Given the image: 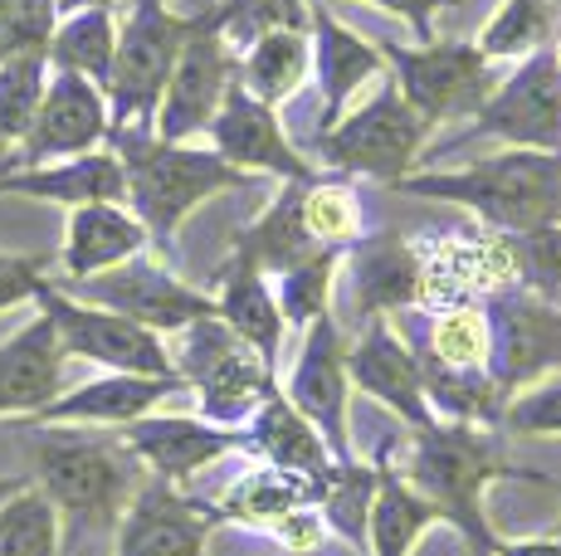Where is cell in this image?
Returning a JSON list of instances; mask_svg holds the SVG:
<instances>
[{
    "instance_id": "cell-19",
    "label": "cell",
    "mask_w": 561,
    "mask_h": 556,
    "mask_svg": "<svg viewBox=\"0 0 561 556\" xmlns=\"http://www.w3.org/2000/svg\"><path fill=\"white\" fill-rule=\"evenodd\" d=\"M347 371L366 395L386 401L405 425H415V430H430V425H435V415H430V405H425L420 357H410L386 323L366 327V337L352 347V357H347Z\"/></svg>"
},
{
    "instance_id": "cell-44",
    "label": "cell",
    "mask_w": 561,
    "mask_h": 556,
    "mask_svg": "<svg viewBox=\"0 0 561 556\" xmlns=\"http://www.w3.org/2000/svg\"><path fill=\"white\" fill-rule=\"evenodd\" d=\"M508 430L517 435H561V377L523 391L508 405Z\"/></svg>"
},
{
    "instance_id": "cell-52",
    "label": "cell",
    "mask_w": 561,
    "mask_h": 556,
    "mask_svg": "<svg viewBox=\"0 0 561 556\" xmlns=\"http://www.w3.org/2000/svg\"><path fill=\"white\" fill-rule=\"evenodd\" d=\"M557 69H561V49H557Z\"/></svg>"
},
{
    "instance_id": "cell-11",
    "label": "cell",
    "mask_w": 561,
    "mask_h": 556,
    "mask_svg": "<svg viewBox=\"0 0 561 556\" xmlns=\"http://www.w3.org/2000/svg\"><path fill=\"white\" fill-rule=\"evenodd\" d=\"M69 288L83 293V303L123 313V317H133V323L152 327V333H186L201 317H215V298L186 288L181 278H171L161 264L142 259V254H133V259L113 264V269H103L93 278H79V283H69Z\"/></svg>"
},
{
    "instance_id": "cell-17",
    "label": "cell",
    "mask_w": 561,
    "mask_h": 556,
    "mask_svg": "<svg viewBox=\"0 0 561 556\" xmlns=\"http://www.w3.org/2000/svg\"><path fill=\"white\" fill-rule=\"evenodd\" d=\"M205 528L210 512L186 502L167 478H152L117 522V556H201Z\"/></svg>"
},
{
    "instance_id": "cell-13",
    "label": "cell",
    "mask_w": 561,
    "mask_h": 556,
    "mask_svg": "<svg viewBox=\"0 0 561 556\" xmlns=\"http://www.w3.org/2000/svg\"><path fill=\"white\" fill-rule=\"evenodd\" d=\"M479 132L517 142L527 152H561V69L557 55H533L479 108Z\"/></svg>"
},
{
    "instance_id": "cell-15",
    "label": "cell",
    "mask_w": 561,
    "mask_h": 556,
    "mask_svg": "<svg viewBox=\"0 0 561 556\" xmlns=\"http://www.w3.org/2000/svg\"><path fill=\"white\" fill-rule=\"evenodd\" d=\"M493 386L499 395H513L517 386L537 381L542 371H561V313L533 293H513L493 303Z\"/></svg>"
},
{
    "instance_id": "cell-7",
    "label": "cell",
    "mask_w": 561,
    "mask_h": 556,
    "mask_svg": "<svg viewBox=\"0 0 561 556\" xmlns=\"http://www.w3.org/2000/svg\"><path fill=\"white\" fill-rule=\"evenodd\" d=\"M35 303L54 323V333H59L64 357H83L113 371H133V377H181L152 327L133 323L123 313H107L99 303H79L73 293H64L54 283L39 288Z\"/></svg>"
},
{
    "instance_id": "cell-6",
    "label": "cell",
    "mask_w": 561,
    "mask_h": 556,
    "mask_svg": "<svg viewBox=\"0 0 561 556\" xmlns=\"http://www.w3.org/2000/svg\"><path fill=\"white\" fill-rule=\"evenodd\" d=\"M176 371L181 381H191L201 391V410L220 425L240 420V415H250L254 405H264L274 395L268 361L240 333H230L220 317H201L181 333Z\"/></svg>"
},
{
    "instance_id": "cell-51",
    "label": "cell",
    "mask_w": 561,
    "mask_h": 556,
    "mask_svg": "<svg viewBox=\"0 0 561 556\" xmlns=\"http://www.w3.org/2000/svg\"><path fill=\"white\" fill-rule=\"evenodd\" d=\"M10 166H15V162H10V142L0 137V171H10Z\"/></svg>"
},
{
    "instance_id": "cell-8",
    "label": "cell",
    "mask_w": 561,
    "mask_h": 556,
    "mask_svg": "<svg viewBox=\"0 0 561 556\" xmlns=\"http://www.w3.org/2000/svg\"><path fill=\"white\" fill-rule=\"evenodd\" d=\"M425 132H430L425 117L401 99V89H386L371 103H362L347 123L328 127L318 137V152L337 171H362V176L376 181H405Z\"/></svg>"
},
{
    "instance_id": "cell-30",
    "label": "cell",
    "mask_w": 561,
    "mask_h": 556,
    "mask_svg": "<svg viewBox=\"0 0 561 556\" xmlns=\"http://www.w3.org/2000/svg\"><path fill=\"white\" fill-rule=\"evenodd\" d=\"M435 518H445V512H439L425 494H415V488H410L401 474H391V468L381 464V474H376L371 528H366V542H371V552L376 556H410L415 537Z\"/></svg>"
},
{
    "instance_id": "cell-10",
    "label": "cell",
    "mask_w": 561,
    "mask_h": 556,
    "mask_svg": "<svg viewBox=\"0 0 561 556\" xmlns=\"http://www.w3.org/2000/svg\"><path fill=\"white\" fill-rule=\"evenodd\" d=\"M386 59L401 73V99L425 117V127L445 123V117H463L493 99V69L489 55L473 45H430V49H401L386 45Z\"/></svg>"
},
{
    "instance_id": "cell-4",
    "label": "cell",
    "mask_w": 561,
    "mask_h": 556,
    "mask_svg": "<svg viewBox=\"0 0 561 556\" xmlns=\"http://www.w3.org/2000/svg\"><path fill=\"white\" fill-rule=\"evenodd\" d=\"M499 474L508 478V474H523V468H513L499 454V444L483 440L479 430H469V425H439V420L430 430H420L415 449H410V464H405V484L415 494H425L445 518H455L463 528V537L479 552H493V537L479 518V494Z\"/></svg>"
},
{
    "instance_id": "cell-34",
    "label": "cell",
    "mask_w": 561,
    "mask_h": 556,
    "mask_svg": "<svg viewBox=\"0 0 561 556\" xmlns=\"http://www.w3.org/2000/svg\"><path fill=\"white\" fill-rule=\"evenodd\" d=\"M0 556H59V508L49 494L20 488L0 502Z\"/></svg>"
},
{
    "instance_id": "cell-26",
    "label": "cell",
    "mask_w": 561,
    "mask_h": 556,
    "mask_svg": "<svg viewBox=\"0 0 561 556\" xmlns=\"http://www.w3.org/2000/svg\"><path fill=\"white\" fill-rule=\"evenodd\" d=\"M250 440L268 454V464L274 468H288V474L308 478V484H318L322 494H328L332 484V468H328V449H322L318 430H312V420L304 410H298L288 395H268L264 405H259L254 415V435Z\"/></svg>"
},
{
    "instance_id": "cell-14",
    "label": "cell",
    "mask_w": 561,
    "mask_h": 556,
    "mask_svg": "<svg viewBox=\"0 0 561 556\" xmlns=\"http://www.w3.org/2000/svg\"><path fill=\"white\" fill-rule=\"evenodd\" d=\"M205 132H210L215 152H220L230 166H240V171H274V176H284V181H308V186H312V171H308L304 157L294 152V142L284 137L274 108H268V103H259L240 79L230 83L220 113H215V123L205 127Z\"/></svg>"
},
{
    "instance_id": "cell-16",
    "label": "cell",
    "mask_w": 561,
    "mask_h": 556,
    "mask_svg": "<svg viewBox=\"0 0 561 556\" xmlns=\"http://www.w3.org/2000/svg\"><path fill=\"white\" fill-rule=\"evenodd\" d=\"M288 401L328 435L332 454L347 464V357H342V337L332 327V317L322 313L318 323L308 327L304 357L294 367V381H288Z\"/></svg>"
},
{
    "instance_id": "cell-18",
    "label": "cell",
    "mask_w": 561,
    "mask_h": 556,
    "mask_svg": "<svg viewBox=\"0 0 561 556\" xmlns=\"http://www.w3.org/2000/svg\"><path fill=\"white\" fill-rule=\"evenodd\" d=\"M0 196H30V200H54V206H99L127 200V171L117 152H83V157H64V162L45 166H10L0 171Z\"/></svg>"
},
{
    "instance_id": "cell-53",
    "label": "cell",
    "mask_w": 561,
    "mask_h": 556,
    "mask_svg": "<svg viewBox=\"0 0 561 556\" xmlns=\"http://www.w3.org/2000/svg\"><path fill=\"white\" fill-rule=\"evenodd\" d=\"M479 556H493V552H479Z\"/></svg>"
},
{
    "instance_id": "cell-41",
    "label": "cell",
    "mask_w": 561,
    "mask_h": 556,
    "mask_svg": "<svg viewBox=\"0 0 561 556\" xmlns=\"http://www.w3.org/2000/svg\"><path fill=\"white\" fill-rule=\"evenodd\" d=\"M508 254H513L523 283H533L542 298L561 293V224L508 234Z\"/></svg>"
},
{
    "instance_id": "cell-33",
    "label": "cell",
    "mask_w": 561,
    "mask_h": 556,
    "mask_svg": "<svg viewBox=\"0 0 561 556\" xmlns=\"http://www.w3.org/2000/svg\"><path fill=\"white\" fill-rule=\"evenodd\" d=\"M49 89V55L35 49V55H15L0 63V137L10 147H20L30 137L39 117V103H45Z\"/></svg>"
},
{
    "instance_id": "cell-54",
    "label": "cell",
    "mask_w": 561,
    "mask_h": 556,
    "mask_svg": "<svg viewBox=\"0 0 561 556\" xmlns=\"http://www.w3.org/2000/svg\"><path fill=\"white\" fill-rule=\"evenodd\" d=\"M439 5H449V0H439Z\"/></svg>"
},
{
    "instance_id": "cell-5",
    "label": "cell",
    "mask_w": 561,
    "mask_h": 556,
    "mask_svg": "<svg viewBox=\"0 0 561 556\" xmlns=\"http://www.w3.org/2000/svg\"><path fill=\"white\" fill-rule=\"evenodd\" d=\"M191 39V15H171L167 0H137L127 25L117 30V55L113 79H107V113H113V132H147L157 123V103L171 83L181 49Z\"/></svg>"
},
{
    "instance_id": "cell-12",
    "label": "cell",
    "mask_w": 561,
    "mask_h": 556,
    "mask_svg": "<svg viewBox=\"0 0 561 556\" xmlns=\"http://www.w3.org/2000/svg\"><path fill=\"white\" fill-rule=\"evenodd\" d=\"M113 132V113H107V93L83 73L49 69V89L39 103V117L30 137L20 142L15 166H45L64 157H83Z\"/></svg>"
},
{
    "instance_id": "cell-9",
    "label": "cell",
    "mask_w": 561,
    "mask_h": 556,
    "mask_svg": "<svg viewBox=\"0 0 561 556\" xmlns=\"http://www.w3.org/2000/svg\"><path fill=\"white\" fill-rule=\"evenodd\" d=\"M240 79V55L225 45V35L215 30V15H191V39L181 49L171 83L157 103V123L152 132L161 142H186L191 132H205L220 113L230 83Z\"/></svg>"
},
{
    "instance_id": "cell-46",
    "label": "cell",
    "mask_w": 561,
    "mask_h": 556,
    "mask_svg": "<svg viewBox=\"0 0 561 556\" xmlns=\"http://www.w3.org/2000/svg\"><path fill=\"white\" fill-rule=\"evenodd\" d=\"M274 532H278V542L294 547V552H308V547H318L322 542V522H318V512H308V508L284 512V518L274 522Z\"/></svg>"
},
{
    "instance_id": "cell-47",
    "label": "cell",
    "mask_w": 561,
    "mask_h": 556,
    "mask_svg": "<svg viewBox=\"0 0 561 556\" xmlns=\"http://www.w3.org/2000/svg\"><path fill=\"white\" fill-rule=\"evenodd\" d=\"M371 5H381V10H391V15H405L410 25H415V35L425 39H435V30H430V15H435V5L439 0H371Z\"/></svg>"
},
{
    "instance_id": "cell-36",
    "label": "cell",
    "mask_w": 561,
    "mask_h": 556,
    "mask_svg": "<svg viewBox=\"0 0 561 556\" xmlns=\"http://www.w3.org/2000/svg\"><path fill=\"white\" fill-rule=\"evenodd\" d=\"M210 15L230 49H250L268 30H308V20H312L304 0H225Z\"/></svg>"
},
{
    "instance_id": "cell-39",
    "label": "cell",
    "mask_w": 561,
    "mask_h": 556,
    "mask_svg": "<svg viewBox=\"0 0 561 556\" xmlns=\"http://www.w3.org/2000/svg\"><path fill=\"white\" fill-rule=\"evenodd\" d=\"M332 269H337V250L328 244V250H318L312 259H304L298 269L284 274V283H278V313H284V323L308 327V323H318V317L328 313Z\"/></svg>"
},
{
    "instance_id": "cell-48",
    "label": "cell",
    "mask_w": 561,
    "mask_h": 556,
    "mask_svg": "<svg viewBox=\"0 0 561 556\" xmlns=\"http://www.w3.org/2000/svg\"><path fill=\"white\" fill-rule=\"evenodd\" d=\"M499 556H561V542H493Z\"/></svg>"
},
{
    "instance_id": "cell-49",
    "label": "cell",
    "mask_w": 561,
    "mask_h": 556,
    "mask_svg": "<svg viewBox=\"0 0 561 556\" xmlns=\"http://www.w3.org/2000/svg\"><path fill=\"white\" fill-rule=\"evenodd\" d=\"M54 5H59V15H73V10H93V5L113 10V0H54Z\"/></svg>"
},
{
    "instance_id": "cell-40",
    "label": "cell",
    "mask_w": 561,
    "mask_h": 556,
    "mask_svg": "<svg viewBox=\"0 0 561 556\" xmlns=\"http://www.w3.org/2000/svg\"><path fill=\"white\" fill-rule=\"evenodd\" d=\"M54 30H59V5L54 0H0V63L49 49Z\"/></svg>"
},
{
    "instance_id": "cell-2",
    "label": "cell",
    "mask_w": 561,
    "mask_h": 556,
    "mask_svg": "<svg viewBox=\"0 0 561 556\" xmlns=\"http://www.w3.org/2000/svg\"><path fill=\"white\" fill-rule=\"evenodd\" d=\"M123 157V171H127V206L137 210V220L147 224L157 244H167L176 234V224L210 200L215 190H230V186H244L250 171L230 166L220 152H191L181 142H161L157 132H107Z\"/></svg>"
},
{
    "instance_id": "cell-35",
    "label": "cell",
    "mask_w": 561,
    "mask_h": 556,
    "mask_svg": "<svg viewBox=\"0 0 561 556\" xmlns=\"http://www.w3.org/2000/svg\"><path fill=\"white\" fill-rule=\"evenodd\" d=\"M312 494H322V488L308 484V478H298V474H288V468H274V464H268V468H259V474H250L230 498H225V518L278 522L284 512L308 508Z\"/></svg>"
},
{
    "instance_id": "cell-27",
    "label": "cell",
    "mask_w": 561,
    "mask_h": 556,
    "mask_svg": "<svg viewBox=\"0 0 561 556\" xmlns=\"http://www.w3.org/2000/svg\"><path fill=\"white\" fill-rule=\"evenodd\" d=\"M215 317H220L230 333H240L259 357L274 367L278 341H284V313H278V298L268 293L264 269H254L244 254H234L230 269H225V288H220V303H215Z\"/></svg>"
},
{
    "instance_id": "cell-38",
    "label": "cell",
    "mask_w": 561,
    "mask_h": 556,
    "mask_svg": "<svg viewBox=\"0 0 561 556\" xmlns=\"http://www.w3.org/2000/svg\"><path fill=\"white\" fill-rule=\"evenodd\" d=\"M547 35H552V5H547V0H508V5H503V15L483 30L479 49L489 59L537 55Z\"/></svg>"
},
{
    "instance_id": "cell-24",
    "label": "cell",
    "mask_w": 561,
    "mask_h": 556,
    "mask_svg": "<svg viewBox=\"0 0 561 556\" xmlns=\"http://www.w3.org/2000/svg\"><path fill=\"white\" fill-rule=\"evenodd\" d=\"M142 250H147V224L133 210L113 206V200L79 206L69 216V234H64V278L79 283V278L113 269V264L133 259Z\"/></svg>"
},
{
    "instance_id": "cell-28",
    "label": "cell",
    "mask_w": 561,
    "mask_h": 556,
    "mask_svg": "<svg viewBox=\"0 0 561 556\" xmlns=\"http://www.w3.org/2000/svg\"><path fill=\"white\" fill-rule=\"evenodd\" d=\"M352 288H357L362 313H391L420 298V254L410 250L401 234L362 244L352 259Z\"/></svg>"
},
{
    "instance_id": "cell-25",
    "label": "cell",
    "mask_w": 561,
    "mask_h": 556,
    "mask_svg": "<svg viewBox=\"0 0 561 556\" xmlns=\"http://www.w3.org/2000/svg\"><path fill=\"white\" fill-rule=\"evenodd\" d=\"M308 15H312V35H318L312 59H318V79H322V132H328V127H337L352 93L381 73V49L366 45L362 35H352L347 25H337L322 5H308Z\"/></svg>"
},
{
    "instance_id": "cell-37",
    "label": "cell",
    "mask_w": 561,
    "mask_h": 556,
    "mask_svg": "<svg viewBox=\"0 0 561 556\" xmlns=\"http://www.w3.org/2000/svg\"><path fill=\"white\" fill-rule=\"evenodd\" d=\"M493 341H489V317L479 308H449L430 333V361L455 371H479L489 361Z\"/></svg>"
},
{
    "instance_id": "cell-45",
    "label": "cell",
    "mask_w": 561,
    "mask_h": 556,
    "mask_svg": "<svg viewBox=\"0 0 561 556\" xmlns=\"http://www.w3.org/2000/svg\"><path fill=\"white\" fill-rule=\"evenodd\" d=\"M45 288V264L25 259V254H0V313Z\"/></svg>"
},
{
    "instance_id": "cell-3",
    "label": "cell",
    "mask_w": 561,
    "mask_h": 556,
    "mask_svg": "<svg viewBox=\"0 0 561 556\" xmlns=\"http://www.w3.org/2000/svg\"><path fill=\"white\" fill-rule=\"evenodd\" d=\"M127 454L133 449L123 440H89V435H69L59 425L35 440L39 484H45L49 502L64 512V522L73 532L107 528L137 498V459Z\"/></svg>"
},
{
    "instance_id": "cell-23",
    "label": "cell",
    "mask_w": 561,
    "mask_h": 556,
    "mask_svg": "<svg viewBox=\"0 0 561 556\" xmlns=\"http://www.w3.org/2000/svg\"><path fill=\"white\" fill-rule=\"evenodd\" d=\"M123 444L133 449L142 464L157 468V478H167V484H176V478H191L196 468H205L210 459L230 454L234 444H240V435L225 430V425H201V420H176V415H167V420H133L123 425Z\"/></svg>"
},
{
    "instance_id": "cell-32",
    "label": "cell",
    "mask_w": 561,
    "mask_h": 556,
    "mask_svg": "<svg viewBox=\"0 0 561 556\" xmlns=\"http://www.w3.org/2000/svg\"><path fill=\"white\" fill-rule=\"evenodd\" d=\"M308 35L304 30H268L240 55V83L254 93L259 103H284L288 93H298V83L308 79Z\"/></svg>"
},
{
    "instance_id": "cell-42",
    "label": "cell",
    "mask_w": 561,
    "mask_h": 556,
    "mask_svg": "<svg viewBox=\"0 0 561 556\" xmlns=\"http://www.w3.org/2000/svg\"><path fill=\"white\" fill-rule=\"evenodd\" d=\"M371 502H376V474H366L357 464H342V474L328 484V518H332V528L347 532L357 547H366Z\"/></svg>"
},
{
    "instance_id": "cell-22",
    "label": "cell",
    "mask_w": 561,
    "mask_h": 556,
    "mask_svg": "<svg viewBox=\"0 0 561 556\" xmlns=\"http://www.w3.org/2000/svg\"><path fill=\"white\" fill-rule=\"evenodd\" d=\"M508 278H517L508 240H445L420 259V298L463 308L469 293H499Z\"/></svg>"
},
{
    "instance_id": "cell-43",
    "label": "cell",
    "mask_w": 561,
    "mask_h": 556,
    "mask_svg": "<svg viewBox=\"0 0 561 556\" xmlns=\"http://www.w3.org/2000/svg\"><path fill=\"white\" fill-rule=\"evenodd\" d=\"M304 220L318 244L337 250L342 240L357 234V196L347 186H308L304 190Z\"/></svg>"
},
{
    "instance_id": "cell-1",
    "label": "cell",
    "mask_w": 561,
    "mask_h": 556,
    "mask_svg": "<svg viewBox=\"0 0 561 556\" xmlns=\"http://www.w3.org/2000/svg\"><path fill=\"white\" fill-rule=\"evenodd\" d=\"M410 196L430 200H459L479 210L489 224L508 234L561 224V152H503L489 162H473L463 171H435V176H405L396 181Z\"/></svg>"
},
{
    "instance_id": "cell-29",
    "label": "cell",
    "mask_w": 561,
    "mask_h": 556,
    "mask_svg": "<svg viewBox=\"0 0 561 556\" xmlns=\"http://www.w3.org/2000/svg\"><path fill=\"white\" fill-rule=\"evenodd\" d=\"M304 190H308V181H288V190L274 200V210L240 234V250L234 254H244L254 269H278V274L312 259L318 240L308 234V220H304Z\"/></svg>"
},
{
    "instance_id": "cell-31",
    "label": "cell",
    "mask_w": 561,
    "mask_h": 556,
    "mask_svg": "<svg viewBox=\"0 0 561 556\" xmlns=\"http://www.w3.org/2000/svg\"><path fill=\"white\" fill-rule=\"evenodd\" d=\"M49 69H69L93 79L107 93V79H113V55H117V20L113 10L93 5V10H73L69 20H59L49 39Z\"/></svg>"
},
{
    "instance_id": "cell-20",
    "label": "cell",
    "mask_w": 561,
    "mask_h": 556,
    "mask_svg": "<svg viewBox=\"0 0 561 556\" xmlns=\"http://www.w3.org/2000/svg\"><path fill=\"white\" fill-rule=\"evenodd\" d=\"M186 381L181 377H133V371H113V377L83 381L79 391L59 395L39 410L45 425H133L142 420L152 405L176 395Z\"/></svg>"
},
{
    "instance_id": "cell-21",
    "label": "cell",
    "mask_w": 561,
    "mask_h": 556,
    "mask_svg": "<svg viewBox=\"0 0 561 556\" xmlns=\"http://www.w3.org/2000/svg\"><path fill=\"white\" fill-rule=\"evenodd\" d=\"M64 347L45 313L30 327H20L10 341H0V415H39L49 401H59Z\"/></svg>"
},
{
    "instance_id": "cell-50",
    "label": "cell",
    "mask_w": 561,
    "mask_h": 556,
    "mask_svg": "<svg viewBox=\"0 0 561 556\" xmlns=\"http://www.w3.org/2000/svg\"><path fill=\"white\" fill-rule=\"evenodd\" d=\"M20 488H25V484H20V478H0V502H5V498H15Z\"/></svg>"
}]
</instances>
